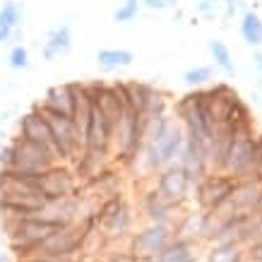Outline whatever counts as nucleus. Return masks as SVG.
<instances>
[{
    "label": "nucleus",
    "mask_w": 262,
    "mask_h": 262,
    "mask_svg": "<svg viewBox=\"0 0 262 262\" xmlns=\"http://www.w3.org/2000/svg\"><path fill=\"white\" fill-rule=\"evenodd\" d=\"M19 137L43 144V147H48V149H51L58 157V149H56V142H53L51 125H48L46 116H43V113H41L36 106H34L32 111H27L22 118H19ZM58 161H60V157H58Z\"/></svg>",
    "instance_id": "12"
},
{
    "label": "nucleus",
    "mask_w": 262,
    "mask_h": 262,
    "mask_svg": "<svg viewBox=\"0 0 262 262\" xmlns=\"http://www.w3.org/2000/svg\"><path fill=\"white\" fill-rule=\"evenodd\" d=\"M183 82L190 89H207L212 82H214V68L209 65H195V68H188L183 72Z\"/></svg>",
    "instance_id": "23"
},
{
    "label": "nucleus",
    "mask_w": 262,
    "mask_h": 262,
    "mask_svg": "<svg viewBox=\"0 0 262 262\" xmlns=\"http://www.w3.org/2000/svg\"><path fill=\"white\" fill-rule=\"evenodd\" d=\"M133 262H154V257H144V255H135Z\"/></svg>",
    "instance_id": "34"
},
{
    "label": "nucleus",
    "mask_w": 262,
    "mask_h": 262,
    "mask_svg": "<svg viewBox=\"0 0 262 262\" xmlns=\"http://www.w3.org/2000/svg\"><path fill=\"white\" fill-rule=\"evenodd\" d=\"M202 260L205 262H243L246 260V248L233 241H216L202 248Z\"/></svg>",
    "instance_id": "18"
},
{
    "label": "nucleus",
    "mask_w": 262,
    "mask_h": 262,
    "mask_svg": "<svg viewBox=\"0 0 262 262\" xmlns=\"http://www.w3.org/2000/svg\"><path fill=\"white\" fill-rule=\"evenodd\" d=\"M200 222H202V212L200 209H195V207L183 209L178 214V219L171 224L173 241H190V243L200 246Z\"/></svg>",
    "instance_id": "16"
},
{
    "label": "nucleus",
    "mask_w": 262,
    "mask_h": 262,
    "mask_svg": "<svg viewBox=\"0 0 262 262\" xmlns=\"http://www.w3.org/2000/svg\"><path fill=\"white\" fill-rule=\"evenodd\" d=\"M15 36H17L15 29H0V46H3V43H10Z\"/></svg>",
    "instance_id": "32"
},
{
    "label": "nucleus",
    "mask_w": 262,
    "mask_h": 262,
    "mask_svg": "<svg viewBox=\"0 0 262 262\" xmlns=\"http://www.w3.org/2000/svg\"><path fill=\"white\" fill-rule=\"evenodd\" d=\"M262 202V185L250 181H238L233 188V195L226 205L219 209V214H257Z\"/></svg>",
    "instance_id": "11"
},
{
    "label": "nucleus",
    "mask_w": 262,
    "mask_h": 262,
    "mask_svg": "<svg viewBox=\"0 0 262 262\" xmlns=\"http://www.w3.org/2000/svg\"><path fill=\"white\" fill-rule=\"evenodd\" d=\"M137 209H140V214L144 216L147 224H168V226L183 212V207L168 202L154 185H147V188L140 190V195H137Z\"/></svg>",
    "instance_id": "8"
},
{
    "label": "nucleus",
    "mask_w": 262,
    "mask_h": 262,
    "mask_svg": "<svg viewBox=\"0 0 262 262\" xmlns=\"http://www.w3.org/2000/svg\"><path fill=\"white\" fill-rule=\"evenodd\" d=\"M94 229H89L84 224H70L58 229L53 236H48L39 246L36 255H56V257H82L84 253V243H87L89 233Z\"/></svg>",
    "instance_id": "5"
},
{
    "label": "nucleus",
    "mask_w": 262,
    "mask_h": 262,
    "mask_svg": "<svg viewBox=\"0 0 262 262\" xmlns=\"http://www.w3.org/2000/svg\"><path fill=\"white\" fill-rule=\"evenodd\" d=\"M238 32H241V39L246 41L250 48H257L262 46V17L257 15V10H246L243 17L238 22Z\"/></svg>",
    "instance_id": "21"
},
{
    "label": "nucleus",
    "mask_w": 262,
    "mask_h": 262,
    "mask_svg": "<svg viewBox=\"0 0 262 262\" xmlns=\"http://www.w3.org/2000/svg\"><path fill=\"white\" fill-rule=\"evenodd\" d=\"M257 216L262 219V202H260V207H257Z\"/></svg>",
    "instance_id": "37"
},
{
    "label": "nucleus",
    "mask_w": 262,
    "mask_h": 262,
    "mask_svg": "<svg viewBox=\"0 0 262 262\" xmlns=\"http://www.w3.org/2000/svg\"><path fill=\"white\" fill-rule=\"evenodd\" d=\"M135 207L127 198V192H118L101 200L96 205V226L103 233L108 246H125L127 238L135 233Z\"/></svg>",
    "instance_id": "1"
},
{
    "label": "nucleus",
    "mask_w": 262,
    "mask_h": 262,
    "mask_svg": "<svg viewBox=\"0 0 262 262\" xmlns=\"http://www.w3.org/2000/svg\"><path fill=\"white\" fill-rule=\"evenodd\" d=\"M12 171H19V173H43L51 166L60 164L58 157L53 151L43 147L39 142H32V140H24V137L17 135L12 142Z\"/></svg>",
    "instance_id": "4"
},
{
    "label": "nucleus",
    "mask_w": 262,
    "mask_h": 262,
    "mask_svg": "<svg viewBox=\"0 0 262 262\" xmlns=\"http://www.w3.org/2000/svg\"><path fill=\"white\" fill-rule=\"evenodd\" d=\"M253 65H255V70L260 72V77H262V51L257 48V51H253Z\"/></svg>",
    "instance_id": "33"
},
{
    "label": "nucleus",
    "mask_w": 262,
    "mask_h": 262,
    "mask_svg": "<svg viewBox=\"0 0 262 262\" xmlns=\"http://www.w3.org/2000/svg\"><path fill=\"white\" fill-rule=\"evenodd\" d=\"M140 0H123L118 8H116V12H113V19L120 24H125V22H133L137 17V12H140Z\"/></svg>",
    "instance_id": "27"
},
{
    "label": "nucleus",
    "mask_w": 262,
    "mask_h": 262,
    "mask_svg": "<svg viewBox=\"0 0 262 262\" xmlns=\"http://www.w3.org/2000/svg\"><path fill=\"white\" fill-rule=\"evenodd\" d=\"M151 185L157 188V190L168 200V202H173V205L183 207V209H188V205L192 202V185L190 178L185 176L178 164H168L159 171V173L151 178Z\"/></svg>",
    "instance_id": "6"
},
{
    "label": "nucleus",
    "mask_w": 262,
    "mask_h": 262,
    "mask_svg": "<svg viewBox=\"0 0 262 262\" xmlns=\"http://www.w3.org/2000/svg\"><path fill=\"white\" fill-rule=\"evenodd\" d=\"M130 96H133V106L142 113L144 118H157V116H166L168 108V94L164 89L149 82H127Z\"/></svg>",
    "instance_id": "9"
},
{
    "label": "nucleus",
    "mask_w": 262,
    "mask_h": 262,
    "mask_svg": "<svg viewBox=\"0 0 262 262\" xmlns=\"http://www.w3.org/2000/svg\"><path fill=\"white\" fill-rule=\"evenodd\" d=\"M72 106H75V92H72V82L65 84H56L43 94L39 101V108L48 113H58V116H68L72 118Z\"/></svg>",
    "instance_id": "14"
},
{
    "label": "nucleus",
    "mask_w": 262,
    "mask_h": 262,
    "mask_svg": "<svg viewBox=\"0 0 262 262\" xmlns=\"http://www.w3.org/2000/svg\"><path fill=\"white\" fill-rule=\"evenodd\" d=\"M0 151H3V142H0Z\"/></svg>",
    "instance_id": "39"
},
{
    "label": "nucleus",
    "mask_w": 262,
    "mask_h": 262,
    "mask_svg": "<svg viewBox=\"0 0 262 262\" xmlns=\"http://www.w3.org/2000/svg\"><path fill=\"white\" fill-rule=\"evenodd\" d=\"M205 3H214V5H222V0H205Z\"/></svg>",
    "instance_id": "36"
},
{
    "label": "nucleus",
    "mask_w": 262,
    "mask_h": 262,
    "mask_svg": "<svg viewBox=\"0 0 262 262\" xmlns=\"http://www.w3.org/2000/svg\"><path fill=\"white\" fill-rule=\"evenodd\" d=\"M173 125V120L168 118V116H157V118H149L147 120V137H144V142H159L161 137L168 133V127Z\"/></svg>",
    "instance_id": "26"
},
{
    "label": "nucleus",
    "mask_w": 262,
    "mask_h": 262,
    "mask_svg": "<svg viewBox=\"0 0 262 262\" xmlns=\"http://www.w3.org/2000/svg\"><path fill=\"white\" fill-rule=\"evenodd\" d=\"M72 92H75V106H72V123L80 133L82 147L87 140L89 123H92V111H94V99L89 94L87 82H72Z\"/></svg>",
    "instance_id": "13"
},
{
    "label": "nucleus",
    "mask_w": 262,
    "mask_h": 262,
    "mask_svg": "<svg viewBox=\"0 0 262 262\" xmlns=\"http://www.w3.org/2000/svg\"><path fill=\"white\" fill-rule=\"evenodd\" d=\"M72 46V34H70V27L68 24H60L56 29H51L43 41V48H41V53L46 60H53L58 56H65Z\"/></svg>",
    "instance_id": "19"
},
{
    "label": "nucleus",
    "mask_w": 262,
    "mask_h": 262,
    "mask_svg": "<svg viewBox=\"0 0 262 262\" xmlns=\"http://www.w3.org/2000/svg\"><path fill=\"white\" fill-rule=\"evenodd\" d=\"M77 260L75 257H56V255H34V257H27V260H19V262H77Z\"/></svg>",
    "instance_id": "30"
},
{
    "label": "nucleus",
    "mask_w": 262,
    "mask_h": 262,
    "mask_svg": "<svg viewBox=\"0 0 262 262\" xmlns=\"http://www.w3.org/2000/svg\"><path fill=\"white\" fill-rule=\"evenodd\" d=\"M238 181H250V183H260L262 185V133H257V140H255V149L250 154V161H248L246 171L241 173Z\"/></svg>",
    "instance_id": "24"
},
{
    "label": "nucleus",
    "mask_w": 262,
    "mask_h": 262,
    "mask_svg": "<svg viewBox=\"0 0 262 262\" xmlns=\"http://www.w3.org/2000/svg\"><path fill=\"white\" fill-rule=\"evenodd\" d=\"M3 255H5V253H3V250H0V257H3Z\"/></svg>",
    "instance_id": "40"
},
{
    "label": "nucleus",
    "mask_w": 262,
    "mask_h": 262,
    "mask_svg": "<svg viewBox=\"0 0 262 262\" xmlns=\"http://www.w3.org/2000/svg\"><path fill=\"white\" fill-rule=\"evenodd\" d=\"M173 241V229L168 224H144L127 238L125 246L133 255H144V257H157Z\"/></svg>",
    "instance_id": "7"
},
{
    "label": "nucleus",
    "mask_w": 262,
    "mask_h": 262,
    "mask_svg": "<svg viewBox=\"0 0 262 262\" xmlns=\"http://www.w3.org/2000/svg\"><path fill=\"white\" fill-rule=\"evenodd\" d=\"M140 5H144L147 10H157V12H161V10L176 8L178 0H140Z\"/></svg>",
    "instance_id": "29"
},
{
    "label": "nucleus",
    "mask_w": 262,
    "mask_h": 262,
    "mask_svg": "<svg viewBox=\"0 0 262 262\" xmlns=\"http://www.w3.org/2000/svg\"><path fill=\"white\" fill-rule=\"evenodd\" d=\"M207 51H209V56L214 60V68L224 72V75H229V77H236V63H233V53H231V48L219 39H209L207 41Z\"/></svg>",
    "instance_id": "22"
},
{
    "label": "nucleus",
    "mask_w": 262,
    "mask_h": 262,
    "mask_svg": "<svg viewBox=\"0 0 262 262\" xmlns=\"http://www.w3.org/2000/svg\"><path fill=\"white\" fill-rule=\"evenodd\" d=\"M154 262H202V246L190 241H171Z\"/></svg>",
    "instance_id": "17"
},
{
    "label": "nucleus",
    "mask_w": 262,
    "mask_h": 262,
    "mask_svg": "<svg viewBox=\"0 0 262 262\" xmlns=\"http://www.w3.org/2000/svg\"><path fill=\"white\" fill-rule=\"evenodd\" d=\"M243 262H250V260H248V257H246V260H243Z\"/></svg>",
    "instance_id": "41"
},
{
    "label": "nucleus",
    "mask_w": 262,
    "mask_h": 262,
    "mask_svg": "<svg viewBox=\"0 0 262 262\" xmlns=\"http://www.w3.org/2000/svg\"><path fill=\"white\" fill-rule=\"evenodd\" d=\"M0 262H12V257H10V255L5 253V255H3V257H0Z\"/></svg>",
    "instance_id": "35"
},
{
    "label": "nucleus",
    "mask_w": 262,
    "mask_h": 262,
    "mask_svg": "<svg viewBox=\"0 0 262 262\" xmlns=\"http://www.w3.org/2000/svg\"><path fill=\"white\" fill-rule=\"evenodd\" d=\"M39 192L46 202H63L82 192V181L70 164H56L39 176Z\"/></svg>",
    "instance_id": "3"
},
{
    "label": "nucleus",
    "mask_w": 262,
    "mask_h": 262,
    "mask_svg": "<svg viewBox=\"0 0 262 262\" xmlns=\"http://www.w3.org/2000/svg\"><path fill=\"white\" fill-rule=\"evenodd\" d=\"M77 262H92V260H84V257H80V260H77Z\"/></svg>",
    "instance_id": "38"
},
{
    "label": "nucleus",
    "mask_w": 262,
    "mask_h": 262,
    "mask_svg": "<svg viewBox=\"0 0 262 262\" xmlns=\"http://www.w3.org/2000/svg\"><path fill=\"white\" fill-rule=\"evenodd\" d=\"M147 144H151V142H147ZM183 144H185V133H183V127L178 123H173V125L168 127L166 135L161 137L159 142H154L157 154H159V159H161V166H168V164L178 161V157H181V151H183Z\"/></svg>",
    "instance_id": "15"
},
{
    "label": "nucleus",
    "mask_w": 262,
    "mask_h": 262,
    "mask_svg": "<svg viewBox=\"0 0 262 262\" xmlns=\"http://www.w3.org/2000/svg\"><path fill=\"white\" fill-rule=\"evenodd\" d=\"M236 178L224 171H209V173L202 178V181L195 183L192 188V202H195V209L200 212H219L226 202L233 195V188H236Z\"/></svg>",
    "instance_id": "2"
},
{
    "label": "nucleus",
    "mask_w": 262,
    "mask_h": 262,
    "mask_svg": "<svg viewBox=\"0 0 262 262\" xmlns=\"http://www.w3.org/2000/svg\"><path fill=\"white\" fill-rule=\"evenodd\" d=\"M133 60H135V56L127 48H101V51H96V65L103 72L127 68V65H133Z\"/></svg>",
    "instance_id": "20"
},
{
    "label": "nucleus",
    "mask_w": 262,
    "mask_h": 262,
    "mask_svg": "<svg viewBox=\"0 0 262 262\" xmlns=\"http://www.w3.org/2000/svg\"><path fill=\"white\" fill-rule=\"evenodd\" d=\"M176 164L185 171V176H188L190 183L195 185V183L202 181V178L212 171V164H209V144L202 142V140L185 137L183 151H181V157H178Z\"/></svg>",
    "instance_id": "10"
},
{
    "label": "nucleus",
    "mask_w": 262,
    "mask_h": 262,
    "mask_svg": "<svg viewBox=\"0 0 262 262\" xmlns=\"http://www.w3.org/2000/svg\"><path fill=\"white\" fill-rule=\"evenodd\" d=\"M19 22H22V8H19V3L5 0L0 5V29H15L17 32Z\"/></svg>",
    "instance_id": "25"
},
{
    "label": "nucleus",
    "mask_w": 262,
    "mask_h": 262,
    "mask_svg": "<svg viewBox=\"0 0 262 262\" xmlns=\"http://www.w3.org/2000/svg\"><path fill=\"white\" fill-rule=\"evenodd\" d=\"M216 8H219V5H214V3H205V0L198 3V12L202 17H207V19H212V17L216 15Z\"/></svg>",
    "instance_id": "31"
},
{
    "label": "nucleus",
    "mask_w": 262,
    "mask_h": 262,
    "mask_svg": "<svg viewBox=\"0 0 262 262\" xmlns=\"http://www.w3.org/2000/svg\"><path fill=\"white\" fill-rule=\"evenodd\" d=\"M8 65L12 70H24L29 65V51H27V46H22V43L12 46V51H10V56H8Z\"/></svg>",
    "instance_id": "28"
}]
</instances>
